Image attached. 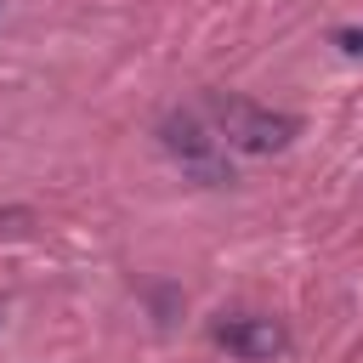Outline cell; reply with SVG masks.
Returning a JSON list of instances; mask_svg holds the SVG:
<instances>
[{
  "mask_svg": "<svg viewBox=\"0 0 363 363\" xmlns=\"http://www.w3.org/2000/svg\"><path fill=\"white\" fill-rule=\"evenodd\" d=\"M210 113H216L221 136H227L233 147H244V153H278V147H289L295 130H301V119L272 113V108H255V102H244V96H210Z\"/></svg>",
  "mask_w": 363,
  "mask_h": 363,
  "instance_id": "cell-1",
  "label": "cell"
},
{
  "mask_svg": "<svg viewBox=\"0 0 363 363\" xmlns=\"http://www.w3.org/2000/svg\"><path fill=\"white\" fill-rule=\"evenodd\" d=\"M216 346H227V352L244 357V363H272V357L289 352V335H284V323L250 312V318H227V323H216Z\"/></svg>",
  "mask_w": 363,
  "mask_h": 363,
  "instance_id": "cell-2",
  "label": "cell"
},
{
  "mask_svg": "<svg viewBox=\"0 0 363 363\" xmlns=\"http://www.w3.org/2000/svg\"><path fill=\"white\" fill-rule=\"evenodd\" d=\"M164 147H170L187 170H199L204 182H233V176H227V164H221V153H216V136H210L193 113L164 119Z\"/></svg>",
  "mask_w": 363,
  "mask_h": 363,
  "instance_id": "cell-3",
  "label": "cell"
},
{
  "mask_svg": "<svg viewBox=\"0 0 363 363\" xmlns=\"http://www.w3.org/2000/svg\"><path fill=\"white\" fill-rule=\"evenodd\" d=\"M335 40H340V51H352V57H363V28H340Z\"/></svg>",
  "mask_w": 363,
  "mask_h": 363,
  "instance_id": "cell-4",
  "label": "cell"
}]
</instances>
